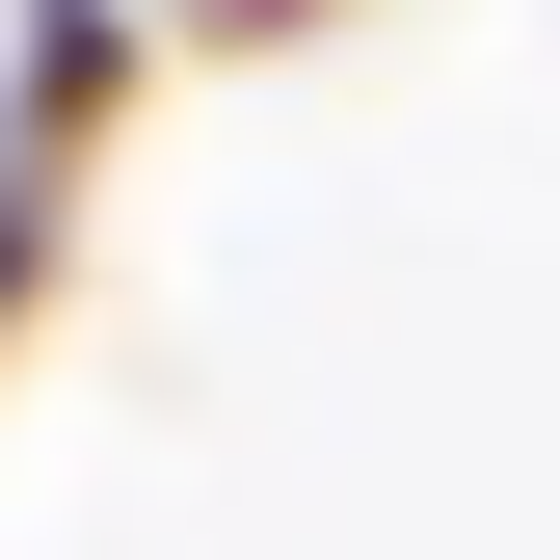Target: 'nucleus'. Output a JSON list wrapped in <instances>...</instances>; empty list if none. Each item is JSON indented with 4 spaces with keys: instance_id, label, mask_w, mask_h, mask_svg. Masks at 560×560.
Segmentation results:
<instances>
[]
</instances>
